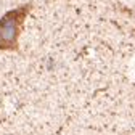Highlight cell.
I'll use <instances>...</instances> for the list:
<instances>
[{
	"instance_id": "obj_1",
	"label": "cell",
	"mask_w": 135,
	"mask_h": 135,
	"mask_svg": "<svg viewBox=\"0 0 135 135\" xmlns=\"http://www.w3.org/2000/svg\"><path fill=\"white\" fill-rule=\"evenodd\" d=\"M31 7V3L18 7L0 18V50H18V37Z\"/></svg>"
}]
</instances>
